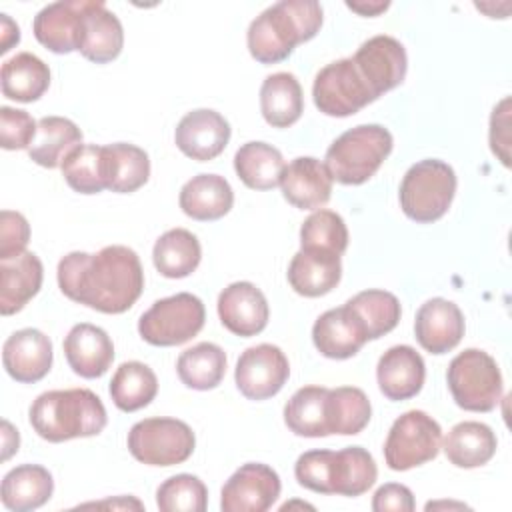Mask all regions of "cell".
<instances>
[{"instance_id": "34", "label": "cell", "mask_w": 512, "mask_h": 512, "mask_svg": "<svg viewBox=\"0 0 512 512\" xmlns=\"http://www.w3.org/2000/svg\"><path fill=\"white\" fill-rule=\"evenodd\" d=\"M104 156H106L108 190L118 194H130L148 182L150 160L140 146H134L128 142L106 144Z\"/></svg>"}, {"instance_id": "28", "label": "cell", "mask_w": 512, "mask_h": 512, "mask_svg": "<svg viewBox=\"0 0 512 512\" xmlns=\"http://www.w3.org/2000/svg\"><path fill=\"white\" fill-rule=\"evenodd\" d=\"M54 492L52 474L40 464H20L2 478L0 498L12 512H28L44 506Z\"/></svg>"}, {"instance_id": "5", "label": "cell", "mask_w": 512, "mask_h": 512, "mask_svg": "<svg viewBox=\"0 0 512 512\" xmlns=\"http://www.w3.org/2000/svg\"><path fill=\"white\" fill-rule=\"evenodd\" d=\"M456 184V174L450 164L436 158L420 160L406 170L400 182V208L418 224L436 222L448 212Z\"/></svg>"}, {"instance_id": "19", "label": "cell", "mask_w": 512, "mask_h": 512, "mask_svg": "<svg viewBox=\"0 0 512 512\" xmlns=\"http://www.w3.org/2000/svg\"><path fill=\"white\" fill-rule=\"evenodd\" d=\"M312 342L322 356L346 360L360 352L368 342V334L354 312L344 304L318 316L312 326Z\"/></svg>"}, {"instance_id": "9", "label": "cell", "mask_w": 512, "mask_h": 512, "mask_svg": "<svg viewBox=\"0 0 512 512\" xmlns=\"http://www.w3.org/2000/svg\"><path fill=\"white\" fill-rule=\"evenodd\" d=\"M442 448L440 424L422 410L398 416L384 442V460L390 470L404 472L438 456Z\"/></svg>"}, {"instance_id": "18", "label": "cell", "mask_w": 512, "mask_h": 512, "mask_svg": "<svg viewBox=\"0 0 512 512\" xmlns=\"http://www.w3.org/2000/svg\"><path fill=\"white\" fill-rule=\"evenodd\" d=\"M52 356V340L36 328L16 330L2 346V364L6 372L22 384L42 380L52 368Z\"/></svg>"}, {"instance_id": "20", "label": "cell", "mask_w": 512, "mask_h": 512, "mask_svg": "<svg viewBox=\"0 0 512 512\" xmlns=\"http://www.w3.org/2000/svg\"><path fill=\"white\" fill-rule=\"evenodd\" d=\"M332 176L324 162L312 156L294 158L286 164L280 188L282 196L300 210H318L332 196Z\"/></svg>"}, {"instance_id": "39", "label": "cell", "mask_w": 512, "mask_h": 512, "mask_svg": "<svg viewBox=\"0 0 512 512\" xmlns=\"http://www.w3.org/2000/svg\"><path fill=\"white\" fill-rule=\"evenodd\" d=\"M326 416L330 434L354 436L368 426L372 406L368 396L356 386L328 388Z\"/></svg>"}, {"instance_id": "14", "label": "cell", "mask_w": 512, "mask_h": 512, "mask_svg": "<svg viewBox=\"0 0 512 512\" xmlns=\"http://www.w3.org/2000/svg\"><path fill=\"white\" fill-rule=\"evenodd\" d=\"M230 140L228 120L210 108L188 112L176 126L174 142L178 150L198 162L214 160L224 152Z\"/></svg>"}, {"instance_id": "31", "label": "cell", "mask_w": 512, "mask_h": 512, "mask_svg": "<svg viewBox=\"0 0 512 512\" xmlns=\"http://www.w3.org/2000/svg\"><path fill=\"white\" fill-rule=\"evenodd\" d=\"M2 94L16 102H34L50 86V68L32 52H18L2 64Z\"/></svg>"}, {"instance_id": "25", "label": "cell", "mask_w": 512, "mask_h": 512, "mask_svg": "<svg viewBox=\"0 0 512 512\" xmlns=\"http://www.w3.org/2000/svg\"><path fill=\"white\" fill-rule=\"evenodd\" d=\"M342 278V262L338 254L320 250H298L288 266V282L292 290L306 298H318L338 286Z\"/></svg>"}, {"instance_id": "45", "label": "cell", "mask_w": 512, "mask_h": 512, "mask_svg": "<svg viewBox=\"0 0 512 512\" xmlns=\"http://www.w3.org/2000/svg\"><path fill=\"white\" fill-rule=\"evenodd\" d=\"M38 122L26 112L10 106L0 108V144L4 150L30 148Z\"/></svg>"}, {"instance_id": "33", "label": "cell", "mask_w": 512, "mask_h": 512, "mask_svg": "<svg viewBox=\"0 0 512 512\" xmlns=\"http://www.w3.org/2000/svg\"><path fill=\"white\" fill-rule=\"evenodd\" d=\"M202 258V246L198 238L186 228H172L164 232L154 248L152 262L156 270L166 278H186L190 276Z\"/></svg>"}, {"instance_id": "37", "label": "cell", "mask_w": 512, "mask_h": 512, "mask_svg": "<svg viewBox=\"0 0 512 512\" xmlns=\"http://www.w3.org/2000/svg\"><path fill=\"white\" fill-rule=\"evenodd\" d=\"M378 478L372 454L362 446H348L332 454V494L360 496L368 492Z\"/></svg>"}, {"instance_id": "49", "label": "cell", "mask_w": 512, "mask_h": 512, "mask_svg": "<svg viewBox=\"0 0 512 512\" xmlns=\"http://www.w3.org/2000/svg\"><path fill=\"white\" fill-rule=\"evenodd\" d=\"M0 32H2L0 54H6L14 44L20 42V28L8 18V14H0Z\"/></svg>"}, {"instance_id": "1", "label": "cell", "mask_w": 512, "mask_h": 512, "mask_svg": "<svg viewBox=\"0 0 512 512\" xmlns=\"http://www.w3.org/2000/svg\"><path fill=\"white\" fill-rule=\"evenodd\" d=\"M58 286L66 298L102 314H122L144 290L138 254L122 244L104 246L96 254L70 252L58 262Z\"/></svg>"}, {"instance_id": "22", "label": "cell", "mask_w": 512, "mask_h": 512, "mask_svg": "<svg viewBox=\"0 0 512 512\" xmlns=\"http://www.w3.org/2000/svg\"><path fill=\"white\" fill-rule=\"evenodd\" d=\"M62 346L68 366L82 378H100L112 366L114 344L100 326L88 322L72 326Z\"/></svg>"}, {"instance_id": "7", "label": "cell", "mask_w": 512, "mask_h": 512, "mask_svg": "<svg viewBox=\"0 0 512 512\" xmlns=\"http://www.w3.org/2000/svg\"><path fill=\"white\" fill-rule=\"evenodd\" d=\"M206 320L204 304L190 292L156 300L138 320V334L152 346H180L192 340Z\"/></svg>"}, {"instance_id": "4", "label": "cell", "mask_w": 512, "mask_h": 512, "mask_svg": "<svg viewBox=\"0 0 512 512\" xmlns=\"http://www.w3.org/2000/svg\"><path fill=\"white\" fill-rule=\"evenodd\" d=\"M394 146L392 134L380 124H360L340 134L326 150L324 166L332 180L358 186L370 180Z\"/></svg>"}, {"instance_id": "38", "label": "cell", "mask_w": 512, "mask_h": 512, "mask_svg": "<svg viewBox=\"0 0 512 512\" xmlns=\"http://www.w3.org/2000/svg\"><path fill=\"white\" fill-rule=\"evenodd\" d=\"M176 372L192 390H212L226 374V352L214 342H198L176 360Z\"/></svg>"}, {"instance_id": "10", "label": "cell", "mask_w": 512, "mask_h": 512, "mask_svg": "<svg viewBox=\"0 0 512 512\" xmlns=\"http://www.w3.org/2000/svg\"><path fill=\"white\" fill-rule=\"evenodd\" d=\"M312 98L322 114L334 118L352 116L376 100L352 58L326 64L314 78Z\"/></svg>"}, {"instance_id": "6", "label": "cell", "mask_w": 512, "mask_h": 512, "mask_svg": "<svg viewBox=\"0 0 512 512\" xmlns=\"http://www.w3.org/2000/svg\"><path fill=\"white\" fill-rule=\"evenodd\" d=\"M446 382L454 402L468 412H490L502 398V374L496 360L478 348H466L448 364Z\"/></svg>"}, {"instance_id": "42", "label": "cell", "mask_w": 512, "mask_h": 512, "mask_svg": "<svg viewBox=\"0 0 512 512\" xmlns=\"http://www.w3.org/2000/svg\"><path fill=\"white\" fill-rule=\"evenodd\" d=\"M300 248L342 256L348 248V228L340 214L318 208L300 226Z\"/></svg>"}, {"instance_id": "13", "label": "cell", "mask_w": 512, "mask_h": 512, "mask_svg": "<svg viewBox=\"0 0 512 512\" xmlns=\"http://www.w3.org/2000/svg\"><path fill=\"white\" fill-rule=\"evenodd\" d=\"M280 476L262 462L242 464L222 486V512H264L280 496Z\"/></svg>"}, {"instance_id": "8", "label": "cell", "mask_w": 512, "mask_h": 512, "mask_svg": "<svg viewBox=\"0 0 512 512\" xmlns=\"http://www.w3.org/2000/svg\"><path fill=\"white\" fill-rule=\"evenodd\" d=\"M130 454L148 466H174L186 462L196 446L192 428L178 418H144L126 438Z\"/></svg>"}, {"instance_id": "47", "label": "cell", "mask_w": 512, "mask_h": 512, "mask_svg": "<svg viewBox=\"0 0 512 512\" xmlns=\"http://www.w3.org/2000/svg\"><path fill=\"white\" fill-rule=\"evenodd\" d=\"M490 148L504 166H510V98H502L490 116Z\"/></svg>"}, {"instance_id": "26", "label": "cell", "mask_w": 512, "mask_h": 512, "mask_svg": "<svg viewBox=\"0 0 512 512\" xmlns=\"http://www.w3.org/2000/svg\"><path fill=\"white\" fill-rule=\"evenodd\" d=\"M178 204L188 218L212 222L230 212L234 204V192L224 176L198 174L182 186Z\"/></svg>"}, {"instance_id": "29", "label": "cell", "mask_w": 512, "mask_h": 512, "mask_svg": "<svg viewBox=\"0 0 512 512\" xmlns=\"http://www.w3.org/2000/svg\"><path fill=\"white\" fill-rule=\"evenodd\" d=\"M260 112L272 128H288L304 112V96L298 78L290 72L266 76L260 88Z\"/></svg>"}, {"instance_id": "44", "label": "cell", "mask_w": 512, "mask_h": 512, "mask_svg": "<svg viewBox=\"0 0 512 512\" xmlns=\"http://www.w3.org/2000/svg\"><path fill=\"white\" fill-rule=\"evenodd\" d=\"M332 454L334 450H308L300 454L294 464L298 484L318 494H332Z\"/></svg>"}, {"instance_id": "12", "label": "cell", "mask_w": 512, "mask_h": 512, "mask_svg": "<svg viewBox=\"0 0 512 512\" xmlns=\"http://www.w3.org/2000/svg\"><path fill=\"white\" fill-rule=\"evenodd\" d=\"M352 62L376 100L384 92L400 86L408 70V56L402 42L388 34H378L362 42Z\"/></svg>"}, {"instance_id": "3", "label": "cell", "mask_w": 512, "mask_h": 512, "mask_svg": "<svg viewBox=\"0 0 512 512\" xmlns=\"http://www.w3.org/2000/svg\"><path fill=\"white\" fill-rule=\"evenodd\" d=\"M34 432L48 442L96 436L106 428L108 416L102 400L88 388L42 392L28 410Z\"/></svg>"}, {"instance_id": "46", "label": "cell", "mask_w": 512, "mask_h": 512, "mask_svg": "<svg viewBox=\"0 0 512 512\" xmlns=\"http://www.w3.org/2000/svg\"><path fill=\"white\" fill-rule=\"evenodd\" d=\"M30 240V224L20 212L2 210L0 214V260L26 252Z\"/></svg>"}, {"instance_id": "35", "label": "cell", "mask_w": 512, "mask_h": 512, "mask_svg": "<svg viewBox=\"0 0 512 512\" xmlns=\"http://www.w3.org/2000/svg\"><path fill=\"white\" fill-rule=\"evenodd\" d=\"M108 390L118 410L136 412L156 398L158 378L148 364L130 360L116 368Z\"/></svg>"}, {"instance_id": "11", "label": "cell", "mask_w": 512, "mask_h": 512, "mask_svg": "<svg viewBox=\"0 0 512 512\" xmlns=\"http://www.w3.org/2000/svg\"><path fill=\"white\" fill-rule=\"evenodd\" d=\"M290 376L286 354L274 344H256L246 348L234 370L236 388L248 400H266L276 396Z\"/></svg>"}, {"instance_id": "53", "label": "cell", "mask_w": 512, "mask_h": 512, "mask_svg": "<svg viewBox=\"0 0 512 512\" xmlns=\"http://www.w3.org/2000/svg\"><path fill=\"white\" fill-rule=\"evenodd\" d=\"M468 508L466 504H460V502H428L426 504V510H432V508Z\"/></svg>"}, {"instance_id": "21", "label": "cell", "mask_w": 512, "mask_h": 512, "mask_svg": "<svg viewBox=\"0 0 512 512\" xmlns=\"http://www.w3.org/2000/svg\"><path fill=\"white\" fill-rule=\"evenodd\" d=\"M426 378V366L422 356L406 344L388 348L376 366V380L380 392L394 402L414 398Z\"/></svg>"}, {"instance_id": "24", "label": "cell", "mask_w": 512, "mask_h": 512, "mask_svg": "<svg viewBox=\"0 0 512 512\" xmlns=\"http://www.w3.org/2000/svg\"><path fill=\"white\" fill-rule=\"evenodd\" d=\"M44 266L34 252L0 260V314L20 312L40 290Z\"/></svg>"}, {"instance_id": "30", "label": "cell", "mask_w": 512, "mask_h": 512, "mask_svg": "<svg viewBox=\"0 0 512 512\" xmlns=\"http://www.w3.org/2000/svg\"><path fill=\"white\" fill-rule=\"evenodd\" d=\"M82 144V130L68 118L44 116L38 120L36 136L28 148L32 162L44 168L62 166L64 158Z\"/></svg>"}, {"instance_id": "54", "label": "cell", "mask_w": 512, "mask_h": 512, "mask_svg": "<svg viewBox=\"0 0 512 512\" xmlns=\"http://www.w3.org/2000/svg\"><path fill=\"white\" fill-rule=\"evenodd\" d=\"M290 506H300V508H310V510H314V506H310V504H306V502H286L280 510L284 512V510H288Z\"/></svg>"}, {"instance_id": "27", "label": "cell", "mask_w": 512, "mask_h": 512, "mask_svg": "<svg viewBox=\"0 0 512 512\" xmlns=\"http://www.w3.org/2000/svg\"><path fill=\"white\" fill-rule=\"evenodd\" d=\"M496 434L494 430L476 420H464L450 428L442 440V450L450 464L458 468H478L492 460L496 454Z\"/></svg>"}, {"instance_id": "41", "label": "cell", "mask_w": 512, "mask_h": 512, "mask_svg": "<svg viewBox=\"0 0 512 512\" xmlns=\"http://www.w3.org/2000/svg\"><path fill=\"white\" fill-rule=\"evenodd\" d=\"M60 168L66 184L74 192L98 194L108 190L104 146L80 144L64 158Z\"/></svg>"}, {"instance_id": "51", "label": "cell", "mask_w": 512, "mask_h": 512, "mask_svg": "<svg viewBox=\"0 0 512 512\" xmlns=\"http://www.w3.org/2000/svg\"><path fill=\"white\" fill-rule=\"evenodd\" d=\"M346 6L352 10V12H358L360 16H378L380 12H384L390 2H346Z\"/></svg>"}, {"instance_id": "2", "label": "cell", "mask_w": 512, "mask_h": 512, "mask_svg": "<svg viewBox=\"0 0 512 512\" xmlns=\"http://www.w3.org/2000/svg\"><path fill=\"white\" fill-rule=\"evenodd\" d=\"M322 26V6L314 0H282L256 16L246 34L250 56L260 64H278L294 48L312 40Z\"/></svg>"}, {"instance_id": "36", "label": "cell", "mask_w": 512, "mask_h": 512, "mask_svg": "<svg viewBox=\"0 0 512 512\" xmlns=\"http://www.w3.org/2000/svg\"><path fill=\"white\" fill-rule=\"evenodd\" d=\"M328 388L304 386L298 388L284 406V422L290 432L306 438L330 436L326 416Z\"/></svg>"}, {"instance_id": "43", "label": "cell", "mask_w": 512, "mask_h": 512, "mask_svg": "<svg viewBox=\"0 0 512 512\" xmlns=\"http://www.w3.org/2000/svg\"><path fill=\"white\" fill-rule=\"evenodd\" d=\"M156 506L162 512H204L208 490L198 476L176 474L158 486Z\"/></svg>"}, {"instance_id": "52", "label": "cell", "mask_w": 512, "mask_h": 512, "mask_svg": "<svg viewBox=\"0 0 512 512\" xmlns=\"http://www.w3.org/2000/svg\"><path fill=\"white\" fill-rule=\"evenodd\" d=\"M86 506H112V508H136V510H142V502H138L136 498H126V496H120L118 500H104V502H96V504H86Z\"/></svg>"}, {"instance_id": "23", "label": "cell", "mask_w": 512, "mask_h": 512, "mask_svg": "<svg viewBox=\"0 0 512 512\" xmlns=\"http://www.w3.org/2000/svg\"><path fill=\"white\" fill-rule=\"evenodd\" d=\"M84 6L86 0H62L44 6L32 22L34 38L54 54L74 52Z\"/></svg>"}, {"instance_id": "16", "label": "cell", "mask_w": 512, "mask_h": 512, "mask_svg": "<svg viewBox=\"0 0 512 512\" xmlns=\"http://www.w3.org/2000/svg\"><path fill=\"white\" fill-rule=\"evenodd\" d=\"M122 46L124 30L118 16L102 0H86L76 50L90 62L106 64L120 56Z\"/></svg>"}, {"instance_id": "15", "label": "cell", "mask_w": 512, "mask_h": 512, "mask_svg": "<svg viewBox=\"0 0 512 512\" xmlns=\"http://www.w3.org/2000/svg\"><path fill=\"white\" fill-rule=\"evenodd\" d=\"M218 316L222 326L242 338L260 334L270 318L266 296L252 282H232L218 296Z\"/></svg>"}, {"instance_id": "17", "label": "cell", "mask_w": 512, "mask_h": 512, "mask_svg": "<svg viewBox=\"0 0 512 512\" xmlns=\"http://www.w3.org/2000/svg\"><path fill=\"white\" fill-rule=\"evenodd\" d=\"M464 330V314L452 300L430 298L416 312L414 334L418 344L430 354H446L454 350L460 344Z\"/></svg>"}, {"instance_id": "50", "label": "cell", "mask_w": 512, "mask_h": 512, "mask_svg": "<svg viewBox=\"0 0 512 512\" xmlns=\"http://www.w3.org/2000/svg\"><path fill=\"white\" fill-rule=\"evenodd\" d=\"M18 446H20L18 430L8 420H2V460H8L14 452H18Z\"/></svg>"}, {"instance_id": "48", "label": "cell", "mask_w": 512, "mask_h": 512, "mask_svg": "<svg viewBox=\"0 0 512 512\" xmlns=\"http://www.w3.org/2000/svg\"><path fill=\"white\" fill-rule=\"evenodd\" d=\"M374 512H412L414 510V494L404 484H384L374 492L372 498Z\"/></svg>"}, {"instance_id": "32", "label": "cell", "mask_w": 512, "mask_h": 512, "mask_svg": "<svg viewBox=\"0 0 512 512\" xmlns=\"http://www.w3.org/2000/svg\"><path fill=\"white\" fill-rule=\"evenodd\" d=\"M286 162L278 148L266 142H246L234 154L238 178L252 190H272L280 184Z\"/></svg>"}, {"instance_id": "40", "label": "cell", "mask_w": 512, "mask_h": 512, "mask_svg": "<svg viewBox=\"0 0 512 512\" xmlns=\"http://www.w3.org/2000/svg\"><path fill=\"white\" fill-rule=\"evenodd\" d=\"M346 306L354 312V316L364 326L368 340H376L388 332H392L402 316L400 300L386 290L370 288L352 296Z\"/></svg>"}]
</instances>
